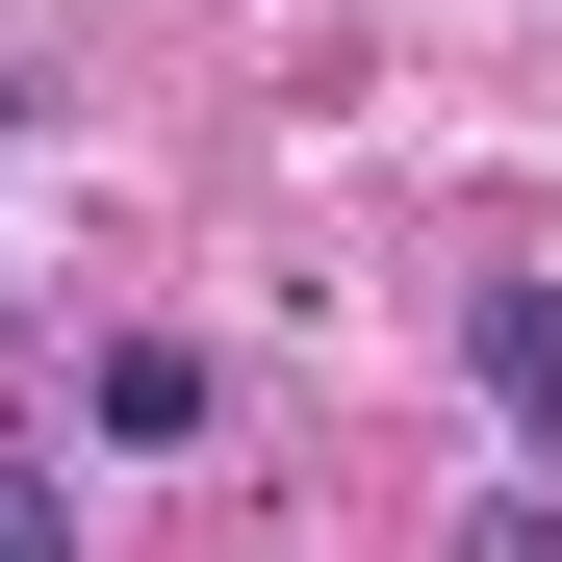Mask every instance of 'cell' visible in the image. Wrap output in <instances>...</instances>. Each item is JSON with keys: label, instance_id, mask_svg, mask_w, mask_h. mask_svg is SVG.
<instances>
[{"label": "cell", "instance_id": "6da1fadb", "mask_svg": "<svg viewBox=\"0 0 562 562\" xmlns=\"http://www.w3.org/2000/svg\"><path fill=\"white\" fill-rule=\"evenodd\" d=\"M231 384H205V333H103V460H179Z\"/></svg>", "mask_w": 562, "mask_h": 562}, {"label": "cell", "instance_id": "7a4b0ae2", "mask_svg": "<svg viewBox=\"0 0 562 562\" xmlns=\"http://www.w3.org/2000/svg\"><path fill=\"white\" fill-rule=\"evenodd\" d=\"M486 384H512V435L562 460V281H486Z\"/></svg>", "mask_w": 562, "mask_h": 562}, {"label": "cell", "instance_id": "3957f363", "mask_svg": "<svg viewBox=\"0 0 562 562\" xmlns=\"http://www.w3.org/2000/svg\"><path fill=\"white\" fill-rule=\"evenodd\" d=\"M0 562H77V460H0Z\"/></svg>", "mask_w": 562, "mask_h": 562}, {"label": "cell", "instance_id": "277c9868", "mask_svg": "<svg viewBox=\"0 0 562 562\" xmlns=\"http://www.w3.org/2000/svg\"><path fill=\"white\" fill-rule=\"evenodd\" d=\"M460 562H562V486H512V512H486V537H460Z\"/></svg>", "mask_w": 562, "mask_h": 562}, {"label": "cell", "instance_id": "5b68a950", "mask_svg": "<svg viewBox=\"0 0 562 562\" xmlns=\"http://www.w3.org/2000/svg\"><path fill=\"white\" fill-rule=\"evenodd\" d=\"M0 409H26V307H0Z\"/></svg>", "mask_w": 562, "mask_h": 562}, {"label": "cell", "instance_id": "8992f818", "mask_svg": "<svg viewBox=\"0 0 562 562\" xmlns=\"http://www.w3.org/2000/svg\"><path fill=\"white\" fill-rule=\"evenodd\" d=\"M0 154H26V77H0Z\"/></svg>", "mask_w": 562, "mask_h": 562}]
</instances>
